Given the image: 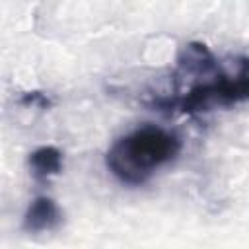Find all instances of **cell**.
Wrapping results in <instances>:
<instances>
[{
	"label": "cell",
	"instance_id": "1",
	"mask_svg": "<svg viewBox=\"0 0 249 249\" xmlns=\"http://www.w3.org/2000/svg\"><path fill=\"white\" fill-rule=\"evenodd\" d=\"M181 140L158 126H142L119 138L105 156L109 171L126 185L146 183L154 171L175 160Z\"/></svg>",
	"mask_w": 249,
	"mask_h": 249
},
{
	"label": "cell",
	"instance_id": "3",
	"mask_svg": "<svg viewBox=\"0 0 249 249\" xmlns=\"http://www.w3.org/2000/svg\"><path fill=\"white\" fill-rule=\"evenodd\" d=\"M177 64H179V74L183 76H220V66L214 58V54L210 53V49L202 43H187L177 56Z\"/></svg>",
	"mask_w": 249,
	"mask_h": 249
},
{
	"label": "cell",
	"instance_id": "6",
	"mask_svg": "<svg viewBox=\"0 0 249 249\" xmlns=\"http://www.w3.org/2000/svg\"><path fill=\"white\" fill-rule=\"evenodd\" d=\"M23 103H39L41 107H49V99H47L43 93H37V91L27 93V95L23 97Z\"/></svg>",
	"mask_w": 249,
	"mask_h": 249
},
{
	"label": "cell",
	"instance_id": "4",
	"mask_svg": "<svg viewBox=\"0 0 249 249\" xmlns=\"http://www.w3.org/2000/svg\"><path fill=\"white\" fill-rule=\"evenodd\" d=\"M62 222V212L58 204L49 196H37L25 210L21 228L27 233H43L54 230Z\"/></svg>",
	"mask_w": 249,
	"mask_h": 249
},
{
	"label": "cell",
	"instance_id": "5",
	"mask_svg": "<svg viewBox=\"0 0 249 249\" xmlns=\"http://www.w3.org/2000/svg\"><path fill=\"white\" fill-rule=\"evenodd\" d=\"M29 167L37 179H49L62 169V152L54 146H41L29 154Z\"/></svg>",
	"mask_w": 249,
	"mask_h": 249
},
{
	"label": "cell",
	"instance_id": "2",
	"mask_svg": "<svg viewBox=\"0 0 249 249\" xmlns=\"http://www.w3.org/2000/svg\"><path fill=\"white\" fill-rule=\"evenodd\" d=\"M249 93V82L247 72L241 70L237 76H218L210 82L195 84L187 93L179 95L177 99H163L160 105L163 109H179L183 113H196L206 111L214 105H233L243 99H247Z\"/></svg>",
	"mask_w": 249,
	"mask_h": 249
}]
</instances>
